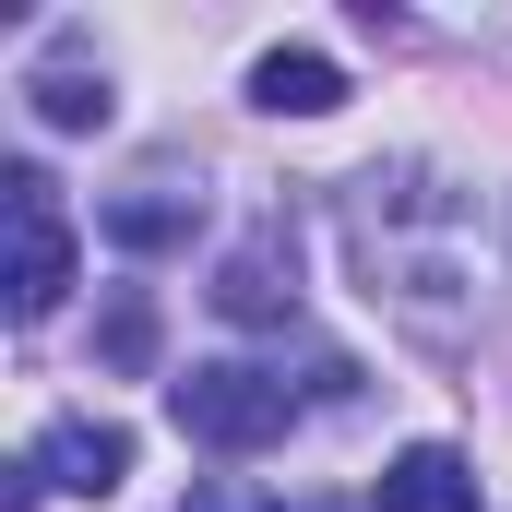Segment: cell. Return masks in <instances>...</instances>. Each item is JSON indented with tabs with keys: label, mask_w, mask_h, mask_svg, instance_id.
Returning a JSON list of instances; mask_svg holds the SVG:
<instances>
[{
	"label": "cell",
	"mask_w": 512,
	"mask_h": 512,
	"mask_svg": "<svg viewBox=\"0 0 512 512\" xmlns=\"http://www.w3.org/2000/svg\"><path fill=\"white\" fill-rule=\"evenodd\" d=\"M167 417H179V441H203V453H262V441L298 429V382H286V370H251V358H203V370L167 382Z\"/></svg>",
	"instance_id": "cell-1"
},
{
	"label": "cell",
	"mask_w": 512,
	"mask_h": 512,
	"mask_svg": "<svg viewBox=\"0 0 512 512\" xmlns=\"http://www.w3.org/2000/svg\"><path fill=\"white\" fill-rule=\"evenodd\" d=\"M12 191V322H48L60 298H72V215H60V191H48V167H12L0 179Z\"/></svg>",
	"instance_id": "cell-2"
},
{
	"label": "cell",
	"mask_w": 512,
	"mask_h": 512,
	"mask_svg": "<svg viewBox=\"0 0 512 512\" xmlns=\"http://www.w3.org/2000/svg\"><path fill=\"white\" fill-rule=\"evenodd\" d=\"M120 477H131V429H120V417H48V429H36V453H24V477H12V512L36 501V489L108 501Z\"/></svg>",
	"instance_id": "cell-3"
},
{
	"label": "cell",
	"mask_w": 512,
	"mask_h": 512,
	"mask_svg": "<svg viewBox=\"0 0 512 512\" xmlns=\"http://www.w3.org/2000/svg\"><path fill=\"white\" fill-rule=\"evenodd\" d=\"M215 310H227V322H286V310H298V239H286V215H262L251 239L227 251Z\"/></svg>",
	"instance_id": "cell-4"
},
{
	"label": "cell",
	"mask_w": 512,
	"mask_h": 512,
	"mask_svg": "<svg viewBox=\"0 0 512 512\" xmlns=\"http://www.w3.org/2000/svg\"><path fill=\"white\" fill-rule=\"evenodd\" d=\"M96 227H108L120 251H179V239L203 227V191H179V179L155 167V179H131V191L108 203V215H96Z\"/></svg>",
	"instance_id": "cell-5"
},
{
	"label": "cell",
	"mask_w": 512,
	"mask_h": 512,
	"mask_svg": "<svg viewBox=\"0 0 512 512\" xmlns=\"http://www.w3.org/2000/svg\"><path fill=\"white\" fill-rule=\"evenodd\" d=\"M382 512H477V465L453 441H417L382 465Z\"/></svg>",
	"instance_id": "cell-6"
},
{
	"label": "cell",
	"mask_w": 512,
	"mask_h": 512,
	"mask_svg": "<svg viewBox=\"0 0 512 512\" xmlns=\"http://www.w3.org/2000/svg\"><path fill=\"white\" fill-rule=\"evenodd\" d=\"M251 108H274V120H322V108H346V72H334L322 48H262V60H251Z\"/></svg>",
	"instance_id": "cell-7"
},
{
	"label": "cell",
	"mask_w": 512,
	"mask_h": 512,
	"mask_svg": "<svg viewBox=\"0 0 512 512\" xmlns=\"http://www.w3.org/2000/svg\"><path fill=\"white\" fill-rule=\"evenodd\" d=\"M24 96H36V120H48V131H108V72H84L72 48H60V60H36V84H24Z\"/></svg>",
	"instance_id": "cell-8"
},
{
	"label": "cell",
	"mask_w": 512,
	"mask_h": 512,
	"mask_svg": "<svg viewBox=\"0 0 512 512\" xmlns=\"http://www.w3.org/2000/svg\"><path fill=\"white\" fill-rule=\"evenodd\" d=\"M155 358V298H120L108 310V370H143Z\"/></svg>",
	"instance_id": "cell-9"
}]
</instances>
